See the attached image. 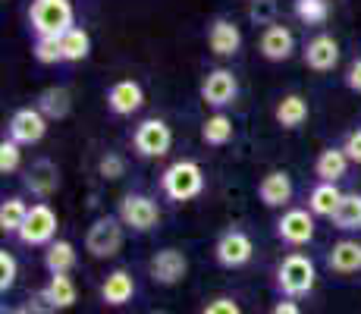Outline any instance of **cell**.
I'll return each instance as SVG.
<instances>
[{"mask_svg":"<svg viewBox=\"0 0 361 314\" xmlns=\"http://www.w3.org/2000/svg\"><path fill=\"white\" fill-rule=\"evenodd\" d=\"M75 19L73 0H32L29 10V23L38 38H63Z\"/></svg>","mask_w":361,"mask_h":314,"instance_id":"cell-1","label":"cell"},{"mask_svg":"<svg viewBox=\"0 0 361 314\" xmlns=\"http://www.w3.org/2000/svg\"><path fill=\"white\" fill-rule=\"evenodd\" d=\"M161 188L173 201H192L204 192V170L195 160H176V164H170L164 170Z\"/></svg>","mask_w":361,"mask_h":314,"instance_id":"cell-2","label":"cell"},{"mask_svg":"<svg viewBox=\"0 0 361 314\" xmlns=\"http://www.w3.org/2000/svg\"><path fill=\"white\" fill-rule=\"evenodd\" d=\"M314 280H317V270L311 264V258L305 255H286L276 267V286L286 298H302L314 289Z\"/></svg>","mask_w":361,"mask_h":314,"instance_id":"cell-3","label":"cell"},{"mask_svg":"<svg viewBox=\"0 0 361 314\" xmlns=\"http://www.w3.org/2000/svg\"><path fill=\"white\" fill-rule=\"evenodd\" d=\"M120 220H123V227H132L135 233H148L161 220V207H157V201L151 195L129 192L120 201Z\"/></svg>","mask_w":361,"mask_h":314,"instance_id":"cell-4","label":"cell"},{"mask_svg":"<svg viewBox=\"0 0 361 314\" xmlns=\"http://www.w3.org/2000/svg\"><path fill=\"white\" fill-rule=\"evenodd\" d=\"M19 242L23 246H51L54 236H57V214H54L51 205H32L29 217H25L23 229H19Z\"/></svg>","mask_w":361,"mask_h":314,"instance_id":"cell-5","label":"cell"},{"mask_svg":"<svg viewBox=\"0 0 361 314\" xmlns=\"http://www.w3.org/2000/svg\"><path fill=\"white\" fill-rule=\"evenodd\" d=\"M85 248L94 258H114L123 248V220L120 217H98L85 236Z\"/></svg>","mask_w":361,"mask_h":314,"instance_id":"cell-6","label":"cell"},{"mask_svg":"<svg viewBox=\"0 0 361 314\" xmlns=\"http://www.w3.org/2000/svg\"><path fill=\"white\" fill-rule=\"evenodd\" d=\"M132 145L142 157H164L173 145V129L164 120H145L132 135Z\"/></svg>","mask_w":361,"mask_h":314,"instance_id":"cell-7","label":"cell"},{"mask_svg":"<svg viewBox=\"0 0 361 314\" xmlns=\"http://www.w3.org/2000/svg\"><path fill=\"white\" fill-rule=\"evenodd\" d=\"M214 255H217V264L220 267H245L248 261H252L255 255V246L252 239H248V233H242V229H230V233H224L217 239V248H214Z\"/></svg>","mask_w":361,"mask_h":314,"instance_id":"cell-8","label":"cell"},{"mask_svg":"<svg viewBox=\"0 0 361 314\" xmlns=\"http://www.w3.org/2000/svg\"><path fill=\"white\" fill-rule=\"evenodd\" d=\"M189 274V258L179 248H161L151 258V280L161 286H176Z\"/></svg>","mask_w":361,"mask_h":314,"instance_id":"cell-9","label":"cell"},{"mask_svg":"<svg viewBox=\"0 0 361 314\" xmlns=\"http://www.w3.org/2000/svg\"><path fill=\"white\" fill-rule=\"evenodd\" d=\"M47 132V116L38 107H23L10 116V138L16 145H35Z\"/></svg>","mask_w":361,"mask_h":314,"instance_id":"cell-10","label":"cell"},{"mask_svg":"<svg viewBox=\"0 0 361 314\" xmlns=\"http://www.w3.org/2000/svg\"><path fill=\"white\" fill-rule=\"evenodd\" d=\"M276 236L289 246H305V242L314 239V217L302 207H293L286 211L280 220H276Z\"/></svg>","mask_w":361,"mask_h":314,"instance_id":"cell-11","label":"cell"},{"mask_svg":"<svg viewBox=\"0 0 361 314\" xmlns=\"http://www.w3.org/2000/svg\"><path fill=\"white\" fill-rule=\"evenodd\" d=\"M235 92H239V85H235V76L230 69H214V73H207L204 85H201V97H204V104H211V107H226V104H233Z\"/></svg>","mask_w":361,"mask_h":314,"instance_id":"cell-12","label":"cell"},{"mask_svg":"<svg viewBox=\"0 0 361 314\" xmlns=\"http://www.w3.org/2000/svg\"><path fill=\"white\" fill-rule=\"evenodd\" d=\"M142 104H145V92H142V85H138V82L120 79V82H114V85H110V92H107V107H110V114L129 116V114H135Z\"/></svg>","mask_w":361,"mask_h":314,"instance_id":"cell-13","label":"cell"},{"mask_svg":"<svg viewBox=\"0 0 361 314\" xmlns=\"http://www.w3.org/2000/svg\"><path fill=\"white\" fill-rule=\"evenodd\" d=\"M293 176H289L286 170H270L267 176L261 179L258 186V198L264 201L267 207H283L293 201Z\"/></svg>","mask_w":361,"mask_h":314,"instance_id":"cell-14","label":"cell"},{"mask_svg":"<svg viewBox=\"0 0 361 314\" xmlns=\"http://www.w3.org/2000/svg\"><path fill=\"white\" fill-rule=\"evenodd\" d=\"M305 63H308L314 73H330V69L339 63L336 38H330V35H317V38H311L308 47H305Z\"/></svg>","mask_w":361,"mask_h":314,"instance_id":"cell-15","label":"cell"},{"mask_svg":"<svg viewBox=\"0 0 361 314\" xmlns=\"http://www.w3.org/2000/svg\"><path fill=\"white\" fill-rule=\"evenodd\" d=\"M295 51V35L286 29V25H270V29H264L261 35V54L267 60L280 63V60H289Z\"/></svg>","mask_w":361,"mask_h":314,"instance_id":"cell-16","label":"cell"},{"mask_svg":"<svg viewBox=\"0 0 361 314\" xmlns=\"http://www.w3.org/2000/svg\"><path fill=\"white\" fill-rule=\"evenodd\" d=\"M207 44H211V51L217 54V57H233V54H239V47H242L239 25H233L230 19H217V23L211 25V32H207Z\"/></svg>","mask_w":361,"mask_h":314,"instance_id":"cell-17","label":"cell"},{"mask_svg":"<svg viewBox=\"0 0 361 314\" xmlns=\"http://www.w3.org/2000/svg\"><path fill=\"white\" fill-rule=\"evenodd\" d=\"M57 186H60V173L51 160H35L32 170L25 173V188L32 195H38V198H51L57 192Z\"/></svg>","mask_w":361,"mask_h":314,"instance_id":"cell-18","label":"cell"},{"mask_svg":"<svg viewBox=\"0 0 361 314\" xmlns=\"http://www.w3.org/2000/svg\"><path fill=\"white\" fill-rule=\"evenodd\" d=\"M132 296H135V280H132L129 270H114L101 286V298L110 308H120V305L132 302Z\"/></svg>","mask_w":361,"mask_h":314,"instance_id":"cell-19","label":"cell"},{"mask_svg":"<svg viewBox=\"0 0 361 314\" xmlns=\"http://www.w3.org/2000/svg\"><path fill=\"white\" fill-rule=\"evenodd\" d=\"M327 267L336 270V274H358L361 270V242L339 239L327 255Z\"/></svg>","mask_w":361,"mask_h":314,"instance_id":"cell-20","label":"cell"},{"mask_svg":"<svg viewBox=\"0 0 361 314\" xmlns=\"http://www.w3.org/2000/svg\"><path fill=\"white\" fill-rule=\"evenodd\" d=\"M345 170H349V157L343 148H327L314 160V173L321 176V183H336L345 176Z\"/></svg>","mask_w":361,"mask_h":314,"instance_id":"cell-21","label":"cell"},{"mask_svg":"<svg viewBox=\"0 0 361 314\" xmlns=\"http://www.w3.org/2000/svg\"><path fill=\"white\" fill-rule=\"evenodd\" d=\"M339 201H343V192L336 188V183H317L308 195V207H311V214H317V217H333Z\"/></svg>","mask_w":361,"mask_h":314,"instance_id":"cell-22","label":"cell"},{"mask_svg":"<svg viewBox=\"0 0 361 314\" xmlns=\"http://www.w3.org/2000/svg\"><path fill=\"white\" fill-rule=\"evenodd\" d=\"M44 264H47V270H51V277L69 274V270L75 267V248H73V242L54 239L51 246H47V251H44Z\"/></svg>","mask_w":361,"mask_h":314,"instance_id":"cell-23","label":"cell"},{"mask_svg":"<svg viewBox=\"0 0 361 314\" xmlns=\"http://www.w3.org/2000/svg\"><path fill=\"white\" fill-rule=\"evenodd\" d=\"M305 120H308V101L302 95H286L276 104V123L283 129H298Z\"/></svg>","mask_w":361,"mask_h":314,"instance_id":"cell-24","label":"cell"},{"mask_svg":"<svg viewBox=\"0 0 361 314\" xmlns=\"http://www.w3.org/2000/svg\"><path fill=\"white\" fill-rule=\"evenodd\" d=\"M69 107H73V97H69L66 88H44V92L38 95V110L47 116V120H63L69 114Z\"/></svg>","mask_w":361,"mask_h":314,"instance_id":"cell-25","label":"cell"},{"mask_svg":"<svg viewBox=\"0 0 361 314\" xmlns=\"http://www.w3.org/2000/svg\"><path fill=\"white\" fill-rule=\"evenodd\" d=\"M333 227L336 229H361V195H343L336 214H333Z\"/></svg>","mask_w":361,"mask_h":314,"instance_id":"cell-26","label":"cell"},{"mask_svg":"<svg viewBox=\"0 0 361 314\" xmlns=\"http://www.w3.org/2000/svg\"><path fill=\"white\" fill-rule=\"evenodd\" d=\"M60 51H63V60L79 63V60L88 57V51H92V38H88L85 29H69L63 38H60Z\"/></svg>","mask_w":361,"mask_h":314,"instance_id":"cell-27","label":"cell"},{"mask_svg":"<svg viewBox=\"0 0 361 314\" xmlns=\"http://www.w3.org/2000/svg\"><path fill=\"white\" fill-rule=\"evenodd\" d=\"M25 217H29V205L23 198H6L0 205V229L4 233H19Z\"/></svg>","mask_w":361,"mask_h":314,"instance_id":"cell-28","label":"cell"},{"mask_svg":"<svg viewBox=\"0 0 361 314\" xmlns=\"http://www.w3.org/2000/svg\"><path fill=\"white\" fill-rule=\"evenodd\" d=\"M201 138H204L207 145H226L233 138V120L226 114L207 116L204 126H201Z\"/></svg>","mask_w":361,"mask_h":314,"instance_id":"cell-29","label":"cell"},{"mask_svg":"<svg viewBox=\"0 0 361 314\" xmlns=\"http://www.w3.org/2000/svg\"><path fill=\"white\" fill-rule=\"evenodd\" d=\"M44 289H47V296H51V302L57 305V311L60 308H73L75 305V286H73V280H69L66 274L51 277V283H47Z\"/></svg>","mask_w":361,"mask_h":314,"instance_id":"cell-30","label":"cell"},{"mask_svg":"<svg viewBox=\"0 0 361 314\" xmlns=\"http://www.w3.org/2000/svg\"><path fill=\"white\" fill-rule=\"evenodd\" d=\"M295 16L305 25H321V23H327L330 6H327V0H295Z\"/></svg>","mask_w":361,"mask_h":314,"instance_id":"cell-31","label":"cell"},{"mask_svg":"<svg viewBox=\"0 0 361 314\" xmlns=\"http://www.w3.org/2000/svg\"><path fill=\"white\" fill-rule=\"evenodd\" d=\"M276 0H252V6H248V19H252L255 25H276L274 19H276Z\"/></svg>","mask_w":361,"mask_h":314,"instance_id":"cell-32","label":"cell"},{"mask_svg":"<svg viewBox=\"0 0 361 314\" xmlns=\"http://www.w3.org/2000/svg\"><path fill=\"white\" fill-rule=\"evenodd\" d=\"M23 145H16L13 142V138H4V142H0V173H16L19 170V164H23Z\"/></svg>","mask_w":361,"mask_h":314,"instance_id":"cell-33","label":"cell"},{"mask_svg":"<svg viewBox=\"0 0 361 314\" xmlns=\"http://www.w3.org/2000/svg\"><path fill=\"white\" fill-rule=\"evenodd\" d=\"M35 60L38 63H60L63 51H60V38H38L35 41Z\"/></svg>","mask_w":361,"mask_h":314,"instance_id":"cell-34","label":"cell"},{"mask_svg":"<svg viewBox=\"0 0 361 314\" xmlns=\"http://www.w3.org/2000/svg\"><path fill=\"white\" fill-rule=\"evenodd\" d=\"M16 270H19L16 258H13L10 251H0V292L13 289V283H16Z\"/></svg>","mask_w":361,"mask_h":314,"instance_id":"cell-35","label":"cell"},{"mask_svg":"<svg viewBox=\"0 0 361 314\" xmlns=\"http://www.w3.org/2000/svg\"><path fill=\"white\" fill-rule=\"evenodd\" d=\"M98 170H101L104 179H120L123 173H126V160H123L120 155H104L101 164H98Z\"/></svg>","mask_w":361,"mask_h":314,"instance_id":"cell-36","label":"cell"},{"mask_svg":"<svg viewBox=\"0 0 361 314\" xmlns=\"http://www.w3.org/2000/svg\"><path fill=\"white\" fill-rule=\"evenodd\" d=\"M57 311V305L51 302V296H47V289H38L32 296V305H29V314H54Z\"/></svg>","mask_w":361,"mask_h":314,"instance_id":"cell-37","label":"cell"},{"mask_svg":"<svg viewBox=\"0 0 361 314\" xmlns=\"http://www.w3.org/2000/svg\"><path fill=\"white\" fill-rule=\"evenodd\" d=\"M343 151H345V157H349L352 164H361V129H355V132H349V135H345Z\"/></svg>","mask_w":361,"mask_h":314,"instance_id":"cell-38","label":"cell"},{"mask_svg":"<svg viewBox=\"0 0 361 314\" xmlns=\"http://www.w3.org/2000/svg\"><path fill=\"white\" fill-rule=\"evenodd\" d=\"M201 314H242V308H239L235 298H214Z\"/></svg>","mask_w":361,"mask_h":314,"instance_id":"cell-39","label":"cell"},{"mask_svg":"<svg viewBox=\"0 0 361 314\" xmlns=\"http://www.w3.org/2000/svg\"><path fill=\"white\" fill-rule=\"evenodd\" d=\"M345 85H349L352 92H358V95H361V57L352 63L349 73H345Z\"/></svg>","mask_w":361,"mask_h":314,"instance_id":"cell-40","label":"cell"},{"mask_svg":"<svg viewBox=\"0 0 361 314\" xmlns=\"http://www.w3.org/2000/svg\"><path fill=\"white\" fill-rule=\"evenodd\" d=\"M270 314H302V308H298L293 298H283V302L274 305V311H270Z\"/></svg>","mask_w":361,"mask_h":314,"instance_id":"cell-41","label":"cell"},{"mask_svg":"<svg viewBox=\"0 0 361 314\" xmlns=\"http://www.w3.org/2000/svg\"><path fill=\"white\" fill-rule=\"evenodd\" d=\"M6 314H29V308H16V311H6Z\"/></svg>","mask_w":361,"mask_h":314,"instance_id":"cell-42","label":"cell"},{"mask_svg":"<svg viewBox=\"0 0 361 314\" xmlns=\"http://www.w3.org/2000/svg\"><path fill=\"white\" fill-rule=\"evenodd\" d=\"M148 314H170V311H161V308H157V311H148Z\"/></svg>","mask_w":361,"mask_h":314,"instance_id":"cell-43","label":"cell"}]
</instances>
